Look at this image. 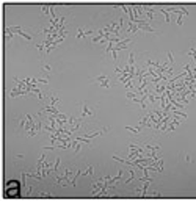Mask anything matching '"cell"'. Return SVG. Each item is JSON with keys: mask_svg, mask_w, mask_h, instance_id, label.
Segmentation results:
<instances>
[{"mask_svg": "<svg viewBox=\"0 0 196 202\" xmlns=\"http://www.w3.org/2000/svg\"><path fill=\"white\" fill-rule=\"evenodd\" d=\"M22 185H21V182L19 180H6L5 183V196L6 197H19L22 193Z\"/></svg>", "mask_w": 196, "mask_h": 202, "instance_id": "6da1fadb", "label": "cell"}, {"mask_svg": "<svg viewBox=\"0 0 196 202\" xmlns=\"http://www.w3.org/2000/svg\"><path fill=\"white\" fill-rule=\"evenodd\" d=\"M96 116V107H91L88 102L80 103V119H93Z\"/></svg>", "mask_w": 196, "mask_h": 202, "instance_id": "7a4b0ae2", "label": "cell"}, {"mask_svg": "<svg viewBox=\"0 0 196 202\" xmlns=\"http://www.w3.org/2000/svg\"><path fill=\"white\" fill-rule=\"evenodd\" d=\"M10 27H11V30L14 31V35H19L21 38H24V39H27V41L33 39V36H31V35H27L25 31H22L21 27H17V25H10Z\"/></svg>", "mask_w": 196, "mask_h": 202, "instance_id": "3957f363", "label": "cell"}, {"mask_svg": "<svg viewBox=\"0 0 196 202\" xmlns=\"http://www.w3.org/2000/svg\"><path fill=\"white\" fill-rule=\"evenodd\" d=\"M96 82H97L101 86H104L105 89L110 88V79H108V75H102V74L97 75V77H96Z\"/></svg>", "mask_w": 196, "mask_h": 202, "instance_id": "277c9868", "label": "cell"}, {"mask_svg": "<svg viewBox=\"0 0 196 202\" xmlns=\"http://www.w3.org/2000/svg\"><path fill=\"white\" fill-rule=\"evenodd\" d=\"M136 31H140V25L135 24V22H127V27H126V33L130 35V33H136Z\"/></svg>", "mask_w": 196, "mask_h": 202, "instance_id": "5b68a950", "label": "cell"}, {"mask_svg": "<svg viewBox=\"0 0 196 202\" xmlns=\"http://www.w3.org/2000/svg\"><path fill=\"white\" fill-rule=\"evenodd\" d=\"M96 33L94 30H82V28H79V31H77V35H75V38L77 39H83V38H86V36H93Z\"/></svg>", "mask_w": 196, "mask_h": 202, "instance_id": "8992f818", "label": "cell"}, {"mask_svg": "<svg viewBox=\"0 0 196 202\" xmlns=\"http://www.w3.org/2000/svg\"><path fill=\"white\" fill-rule=\"evenodd\" d=\"M107 132H108V128H107V127H104V128H101V130H97V132L86 133V135H85V138L91 140V138H96V136H101V135H104V133H107Z\"/></svg>", "mask_w": 196, "mask_h": 202, "instance_id": "52a82bcc", "label": "cell"}, {"mask_svg": "<svg viewBox=\"0 0 196 202\" xmlns=\"http://www.w3.org/2000/svg\"><path fill=\"white\" fill-rule=\"evenodd\" d=\"M13 36H14V31L11 30V27H5V44H10Z\"/></svg>", "mask_w": 196, "mask_h": 202, "instance_id": "ba28073f", "label": "cell"}, {"mask_svg": "<svg viewBox=\"0 0 196 202\" xmlns=\"http://www.w3.org/2000/svg\"><path fill=\"white\" fill-rule=\"evenodd\" d=\"M36 196H38V197H43V199H45V197H53V193L49 191V188H44V190H43V191H39Z\"/></svg>", "mask_w": 196, "mask_h": 202, "instance_id": "9c48e42d", "label": "cell"}, {"mask_svg": "<svg viewBox=\"0 0 196 202\" xmlns=\"http://www.w3.org/2000/svg\"><path fill=\"white\" fill-rule=\"evenodd\" d=\"M93 174H94V166H93V164H89V166H88V169H86V171L85 172H80V176L82 177H93Z\"/></svg>", "mask_w": 196, "mask_h": 202, "instance_id": "30bf717a", "label": "cell"}, {"mask_svg": "<svg viewBox=\"0 0 196 202\" xmlns=\"http://www.w3.org/2000/svg\"><path fill=\"white\" fill-rule=\"evenodd\" d=\"M160 11H162V14L165 16V22H170L171 21V11L170 10H165V8H160Z\"/></svg>", "mask_w": 196, "mask_h": 202, "instance_id": "8fae6325", "label": "cell"}, {"mask_svg": "<svg viewBox=\"0 0 196 202\" xmlns=\"http://www.w3.org/2000/svg\"><path fill=\"white\" fill-rule=\"evenodd\" d=\"M58 96H50V99H49V105L50 107H57V103H58Z\"/></svg>", "mask_w": 196, "mask_h": 202, "instance_id": "7c38bea8", "label": "cell"}, {"mask_svg": "<svg viewBox=\"0 0 196 202\" xmlns=\"http://www.w3.org/2000/svg\"><path fill=\"white\" fill-rule=\"evenodd\" d=\"M124 128H126V130H130L132 133H135V135H138V133L141 132V128H135V127H130V125H126Z\"/></svg>", "mask_w": 196, "mask_h": 202, "instance_id": "4fadbf2b", "label": "cell"}, {"mask_svg": "<svg viewBox=\"0 0 196 202\" xmlns=\"http://www.w3.org/2000/svg\"><path fill=\"white\" fill-rule=\"evenodd\" d=\"M129 179H127V180H126V183H129V182H132V180H134V177H135V172L134 171H132V169H130V172H129Z\"/></svg>", "mask_w": 196, "mask_h": 202, "instance_id": "5bb4252c", "label": "cell"}, {"mask_svg": "<svg viewBox=\"0 0 196 202\" xmlns=\"http://www.w3.org/2000/svg\"><path fill=\"white\" fill-rule=\"evenodd\" d=\"M44 69L49 72V71H50V66H49V64H44Z\"/></svg>", "mask_w": 196, "mask_h": 202, "instance_id": "9a60e30c", "label": "cell"}]
</instances>
